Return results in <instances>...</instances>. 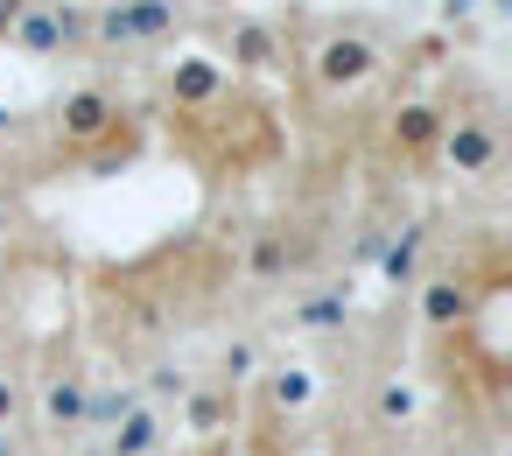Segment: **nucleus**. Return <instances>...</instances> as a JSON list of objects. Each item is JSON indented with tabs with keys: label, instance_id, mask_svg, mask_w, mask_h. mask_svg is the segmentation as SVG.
Listing matches in <instances>:
<instances>
[{
	"label": "nucleus",
	"instance_id": "nucleus-1",
	"mask_svg": "<svg viewBox=\"0 0 512 456\" xmlns=\"http://www.w3.org/2000/svg\"><path fill=\"white\" fill-rule=\"evenodd\" d=\"M176 22H183V0H106V8L92 15V36L85 43L134 50V43H162Z\"/></svg>",
	"mask_w": 512,
	"mask_h": 456
},
{
	"label": "nucleus",
	"instance_id": "nucleus-2",
	"mask_svg": "<svg viewBox=\"0 0 512 456\" xmlns=\"http://www.w3.org/2000/svg\"><path fill=\"white\" fill-rule=\"evenodd\" d=\"M85 36H92V15L85 8H64V0H29V8L15 15V29H8V43L29 50V57H64Z\"/></svg>",
	"mask_w": 512,
	"mask_h": 456
},
{
	"label": "nucleus",
	"instance_id": "nucleus-3",
	"mask_svg": "<svg viewBox=\"0 0 512 456\" xmlns=\"http://www.w3.org/2000/svg\"><path fill=\"white\" fill-rule=\"evenodd\" d=\"M309 71H316L323 92H358V85L379 71V50H372L365 36H323L316 57H309Z\"/></svg>",
	"mask_w": 512,
	"mask_h": 456
},
{
	"label": "nucleus",
	"instance_id": "nucleus-4",
	"mask_svg": "<svg viewBox=\"0 0 512 456\" xmlns=\"http://www.w3.org/2000/svg\"><path fill=\"white\" fill-rule=\"evenodd\" d=\"M57 127H64V141H71V148H92V141L120 134V99H113L106 85H78V92H64Z\"/></svg>",
	"mask_w": 512,
	"mask_h": 456
},
{
	"label": "nucleus",
	"instance_id": "nucleus-5",
	"mask_svg": "<svg viewBox=\"0 0 512 456\" xmlns=\"http://www.w3.org/2000/svg\"><path fill=\"white\" fill-rule=\"evenodd\" d=\"M442 162H449L456 176H491L498 134H491L484 120H442Z\"/></svg>",
	"mask_w": 512,
	"mask_h": 456
},
{
	"label": "nucleus",
	"instance_id": "nucleus-6",
	"mask_svg": "<svg viewBox=\"0 0 512 456\" xmlns=\"http://www.w3.org/2000/svg\"><path fill=\"white\" fill-rule=\"evenodd\" d=\"M225 43H232V64H239V71H281V64H288L281 36H274V29H267L260 15H239Z\"/></svg>",
	"mask_w": 512,
	"mask_h": 456
},
{
	"label": "nucleus",
	"instance_id": "nucleus-7",
	"mask_svg": "<svg viewBox=\"0 0 512 456\" xmlns=\"http://www.w3.org/2000/svg\"><path fill=\"white\" fill-rule=\"evenodd\" d=\"M225 92V64L218 57H183L176 71H169V99L176 106H211Z\"/></svg>",
	"mask_w": 512,
	"mask_h": 456
},
{
	"label": "nucleus",
	"instance_id": "nucleus-8",
	"mask_svg": "<svg viewBox=\"0 0 512 456\" xmlns=\"http://www.w3.org/2000/svg\"><path fill=\"white\" fill-rule=\"evenodd\" d=\"M463 316H470V288H463L456 274H442V281L421 288V323H428V330H456Z\"/></svg>",
	"mask_w": 512,
	"mask_h": 456
},
{
	"label": "nucleus",
	"instance_id": "nucleus-9",
	"mask_svg": "<svg viewBox=\"0 0 512 456\" xmlns=\"http://www.w3.org/2000/svg\"><path fill=\"white\" fill-rule=\"evenodd\" d=\"M435 141H442V113H435V106L414 99V106L393 113V148H400V155H428Z\"/></svg>",
	"mask_w": 512,
	"mask_h": 456
},
{
	"label": "nucleus",
	"instance_id": "nucleus-10",
	"mask_svg": "<svg viewBox=\"0 0 512 456\" xmlns=\"http://www.w3.org/2000/svg\"><path fill=\"white\" fill-rule=\"evenodd\" d=\"M421 246H428V232H421V225H400V232L379 246V274H386L393 288H407L414 267H421Z\"/></svg>",
	"mask_w": 512,
	"mask_h": 456
},
{
	"label": "nucleus",
	"instance_id": "nucleus-11",
	"mask_svg": "<svg viewBox=\"0 0 512 456\" xmlns=\"http://www.w3.org/2000/svg\"><path fill=\"white\" fill-rule=\"evenodd\" d=\"M344 316H351V288H323V295L295 302V323H302V330H330V323H344Z\"/></svg>",
	"mask_w": 512,
	"mask_h": 456
},
{
	"label": "nucleus",
	"instance_id": "nucleus-12",
	"mask_svg": "<svg viewBox=\"0 0 512 456\" xmlns=\"http://www.w3.org/2000/svg\"><path fill=\"white\" fill-rule=\"evenodd\" d=\"M288 260H295V246H288V232H260V239H253V253H246V274H260V281H274V274H288Z\"/></svg>",
	"mask_w": 512,
	"mask_h": 456
},
{
	"label": "nucleus",
	"instance_id": "nucleus-13",
	"mask_svg": "<svg viewBox=\"0 0 512 456\" xmlns=\"http://www.w3.org/2000/svg\"><path fill=\"white\" fill-rule=\"evenodd\" d=\"M267 393H274V407H281V414H295V407H309V400H316V372H309V365H281Z\"/></svg>",
	"mask_w": 512,
	"mask_h": 456
},
{
	"label": "nucleus",
	"instance_id": "nucleus-14",
	"mask_svg": "<svg viewBox=\"0 0 512 456\" xmlns=\"http://www.w3.org/2000/svg\"><path fill=\"white\" fill-rule=\"evenodd\" d=\"M43 407H50V421H57V428H64V421H85V386H78V379H50Z\"/></svg>",
	"mask_w": 512,
	"mask_h": 456
},
{
	"label": "nucleus",
	"instance_id": "nucleus-15",
	"mask_svg": "<svg viewBox=\"0 0 512 456\" xmlns=\"http://www.w3.org/2000/svg\"><path fill=\"white\" fill-rule=\"evenodd\" d=\"M148 442H155V421H148V414H127L120 435H113V456H141Z\"/></svg>",
	"mask_w": 512,
	"mask_h": 456
},
{
	"label": "nucleus",
	"instance_id": "nucleus-16",
	"mask_svg": "<svg viewBox=\"0 0 512 456\" xmlns=\"http://www.w3.org/2000/svg\"><path fill=\"white\" fill-rule=\"evenodd\" d=\"M379 414H386V421H407V414H414V386L386 379V386H379Z\"/></svg>",
	"mask_w": 512,
	"mask_h": 456
},
{
	"label": "nucleus",
	"instance_id": "nucleus-17",
	"mask_svg": "<svg viewBox=\"0 0 512 456\" xmlns=\"http://www.w3.org/2000/svg\"><path fill=\"white\" fill-rule=\"evenodd\" d=\"M225 414H232V400H225V393H197V407H190V421H197V428H218Z\"/></svg>",
	"mask_w": 512,
	"mask_h": 456
},
{
	"label": "nucleus",
	"instance_id": "nucleus-18",
	"mask_svg": "<svg viewBox=\"0 0 512 456\" xmlns=\"http://www.w3.org/2000/svg\"><path fill=\"white\" fill-rule=\"evenodd\" d=\"M15 407H22V393H15V379H0V421H15Z\"/></svg>",
	"mask_w": 512,
	"mask_h": 456
},
{
	"label": "nucleus",
	"instance_id": "nucleus-19",
	"mask_svg": "<svg viewBox=\"0 0 512 456\" xmlns=\"http://www.w3.org/2000/svg\"><path fill=\"white\" fill-rule=\"evenodd\" d=\"M29 8V0H0V43H8V29H15V15Z\"/></svg>",
	"mask_w": 512,
	"mask_h": 456
},
{
	"label": "nucleus",
	"instance_id": "nucleus-20",
	"mask_svg": "<svg viewBox=\"0 0 512 456\" xmlns=\"http://www.w3.org/2000/svg\"><path fill=\"white\" fill-rule=\"evenodd\" d=\"M463 15H477V0H442V22H463Z\"/></svg>",
	"mask_w": 512,
	"mask_h": 456
},
{
	"label": "nucleus",
	"instance_id": "nucleus-21",
	"mask_svg": "<svg viewBox=\"0 0 512 456\" xmlns=\"http://www.w3.org/2000/svg\"><path fill=\"white\" fill-rule=\"evenodd\" d=\"M8 232H15V204H8V197H0V239H8Z\"/></svg>",
	"mask_w": 512,
	"mask_h": 456
},
{
	"label": "nucleus",
	"instance_id": "nucleus-22",
	"mask_svg": "<svg viewBox=\"0 0 512 456\" xmlns=\"http://www.w3.org/2000/svg\"><path fill=\"white\" fill-rule=\"evenodd\" d=\"M8 127H15V113H8V106H0V134H8Z\"/></svg>",
	"mask_w": 512,
	"mask_h": 456
},
{
	"label": "nucleus",
	"instance_id": "nucleus-23",
	"mask_svg": "<svg viewBox=\"0 0 512 456\" xmlns=\"http://www.w3.org/2000/svg\"><path fill=\"white\" fill-rule=\"evenodd\" d=\"M204 456H232V449H225V442H218V449H204Z\"/></svg>",
	"mask_w": 512,
	"mask_h": 456
},
{
	"label": "nucleus",
	"instance_id": "nucleus-24",
	"mask_svg": "<svg viewBox=\"0 0 512 456\" xmlns=\"http://www.w3.org/2000/svg\"><path fill=\"white\" fill-rule=\"evenodd\" d=\"M0 456H8V435H0Z\"/></svg>",
	"mask_w": 512,
	"mask_h": 456
}]
</instances>
